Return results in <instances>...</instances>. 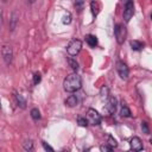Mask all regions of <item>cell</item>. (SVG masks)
I'll return each instance as SVG.
<instances>
[{
    "label": "cell",
    "instance_id": "19",
    "mask_svg": "<svg viewBox=\"0 0 152 152\" xmlns=\"http://www.w3.org/2000/svg\"><path fill=\"white\" fill-rule=\"evenodd\" d=\"M23 147H24L25 151H32L33 150V142H32V140L31 139L25 140V142L23 144Z\"/></svg>",
    "mask_w": 152,
    "mask_h": 152
},
{
    "label": "cell",
    "instance_id": "10",
    "mask_svg": "<svg viewBox=\"0 0 152 152\" xmlns=\"http://www.w3.org/2000/svg\"><path fill=\"white\" fill-rule=\"evenodd\" d=\"M86 42L90 48H95L97 45V38L94 34H87L86 36Z\"/></svg>",
    "mask_w": 152,
    "mask_h": 152
},
{
    "label": "cell",
    "instance_id": "9",
    "mask_svg": "<svg viewBox=\"0 0 152 152\" xmlns=\"http://www.w3.org/2000/svg\"><path fill=\"white\" fill-rule=\"evenodd\" d=\"M129 147L131 150L138 152V151H141L142 150V141L139 137H133L131 140H129Z\"/></svg>",
    "mask_w": 152,
    "mask_h": 152
},
{
    "label": "cell",
    "instance_id": "3",
    "mask_svg": "<svg viewBox=\"0 0 152 152\" xmlns=\"http://www.w3.org/2000/svg\"><path fill=\"white\" fill-rule=\"evenodd\" d=\"M81 49H82V42L80 39H72L66 46V52L69 56L75 57L80 53Z\"/></svg>",
    "mask_w": 152,
    "mask_h": 152
},
{
    "label": "cell",
    "instance_id": "12",
    "mask_svg": "<svg viewBox=\"0 0 152 152\" xmlns=\"http://www.w3.org/2000/svg\"><path fill=\"white\" fill-rule=\"evenodd\" d=\"M65 104L68 107H75L77 104V97L75 95H69L65 100Z\"/></svg>",
    "mask_w": 152,
    "mask_h": 152
},
{
    "label": "cell",
    "instance_id": "6",
    "mask_svg": "<svg viewBox=\"0 0 152 152\" xmlns=\"http://www.w3.org/2000/svg\"><path fill=\"white\" fill-rule=\"evenodd\" d=\"M134 14V5H133V1L132 0H127L126 4H125V7H124V20L126 23H128L131 20V18L133 17Z\"/></svg>",
    "mask_w": 152,
    "mask_h": 152
},
{
    "label": "cell",
    "instance_id": "22",
    "mask_svg": "<svg viewBox=\"0 0 152 152\" xmlns=\"http://www.w3.org/2000/svg\"><path fill=\"white\" fill-rule=\"evenodd\" d=\"M63 24H66V25H69L70 23H71V14L69 13V12H66L65 14H64V17H63Z\"/></svg>",
    "mask_w": 152,
    "mask_h": 152
},
{
    "label": "cell",
    "instance_id": "15",
    "mask_svg": "<svg viewBox=\"0 0 152 152\" xmlns=\"http://www.w3.org/2000/svg\"><path fill=\"white\" fill-rule=\"evenodd\" d=\"M17 21H18V14H17V12H13L12 13V18H11V31H13L15 28Z\"/></svg>",
    "mask_w": 152,
    "mask_h": 152
},
{
    "label": "cell",
    "instance_id": "26",
    "mask_svg": "<svg viewBox=\"0 0 152 152\" xmlns=\"http://www.w3.org/2000/svg\"><path fill=\"white\" fill-rule=\"evenodd\" d=\"M100 150H101V151H104V152H107V151H112L113 148H112L109 145H101V146H100Z\"/></svg>",
    "mask_w": 152,
    "mask_h": 152
},
{
    "label": "cell",
    "instance_id": "20",
    "mask_svg": "<svg viewBox=\"0 0 152 152\" xmlns=\"http://www.w3.org/2000/svg\"><path fill=\"white\" fill-rule=\"evenodd\" d=\"M68 62H69V64H70V66H71V69L72 70H77L78 69V63H77V61L75 59V58H72L71 56H70V58L68 59Z\"/></svg>",
    "mask_w": 152,
    "mask_h": 152
},
{
    "label": "cell",
    "instance_id": "13",
    "mask_svg": "<svg viewBox=\"0 0 152 152\" xmlns=\"http://www.w3.org/2000/svg\"><path fill=\"white\" fill-rule=\"evenodd\" d=\"M120 114H121V116H124V118H129V116L132 115L129 108H128L124 102H122V104H121V112H120Z\"/></svg>",
    "mask_w": 152,
    "mask_h": 152
},
{
    "label": "cell",
    "instance_id": "17",
    "mask_svg": "<svg viewBox=\"0 0 152 152\" xmlns=\"http://www.w3.org/2000/svg\"><path fill=\"white\" fill-rule=\"evenodd\" d=\"M15 99H17L18 104H19L21 108H25V107H26V101H25V99H24L20 94H17V95H15Z\"/></svg>",
    "mask_w": 152,
    "mask_h": 152
},
{
    "label": "cell",
    "instance_id": "28",
    "mask_svg": "<svg viewBox=\"0 0 152 152\" xmlns=\"http://www.w3.org/2000/svg\"><path fill=\"white\" fill-rule=\"evenodd\" d=\"M1 23H2V12L0 10V27H1Z\"/></svg>",
    "mask_w": 152,
    "mask_h": 152
},
{
    "label": "cell",
    "instance_id": "5",
    "mask_svg": "<svg viewBox=\"0 0 152 152\" xmlns=\"http://www.w3.org/2000/svg\"><path fill=\"white\" fill-rule=\"evenodd\" d=\"M1 56H2V59L4 62L10 65L13 61V50H12V46L8 45V44H4L1 46Z\"/></svg>",
    "mask_w": 152,
    "mask_h": 152
},
{
    "label": "cell",
    "instance_id": "24",
    "mask_svg": "<svg viewBox=\"0 0 152 152\" xmlns=\"http://www.w3.org/2000/svg\"><path fill=\"white\" fill-rule=\"evenodd\" d=\"M77 122H78V125L82 126V127H87V126L89 125L86 118H78V119H77Z\"/></svg>",
    "mask_w": 152,
    "mask_h": 152
},
{
    "label": "cell",
    "instance_id": "25",
    "mask_svg": "<svg viewBox=\"0 0 152 152\" xmlns=\"http://www.w3.org/2000/svg\"><path fill=\"white\" fill-rule=\"evenodd\" d=\"M42 77H40V74L39 72H34L33 74V84H38L40 82Z\"/></svg>",
    "mask_w": 152,
    "mask_h": 152
},
{
    "label": "cell",
    "instance_id": "1",
    "mask_svg": "<svg viewBox=\"0 0 152 152\" xmlns=\"http://www.w3.org/2000/svg\"><path fill=\"white\" fill-rule=\"evenodd\" d=\"M81 87H82V80H81V76L76 72L68 75L63 81V88L68 93H75L80 90Z\"/></svg>",
    "mask_w": 152,
    "mask_h": 152
},
{
    "label": "cell",
    "instance_id": "23",
    "mask_svg": "<svg viewBox=\"0 0 152 152\" xmlns=\"http://www.w3.org/2000/svg\"><path fill=\"white\" fill-rule=\"evenodd\" d=\"M141 129H142V133H145V134H150L148 124H147L146 121H142V122H141Z\"/></svg>",
    "mask_w": 152,
    "mask_h": 152
},
{
    "label": "cell",
    "instance_id": "27",
    "mask_svg": "<svg viewBox=\"0 0 152 152\" xmlns=\"http://www.w3.org/2000/svg\"><path fill=\"white\" fill-rule=\"evenodd\" d=\"M42 144H43V147H44L45 150H49V151H51V152L53 151V148H52L51 146H49V145H48V144H46L45 141H42Z\"/></svg>",
    "mask_w": 152,
    "mask_h": 152
},
{
    "label": "cell",
    "instance_id": "14",
    "mask_svg": "<svg viewBox=\"0 0 152 152\" xmlns=\"http://www.w3.org/2000/svg\"><path fill=\"white\" fill-rule=\"evenodd\" d=\"M90 8H91L93 15L96 17V15L99 14V12H100V5H99V2H97V1H93V2L90 4Z\"/></svg>",
    "mask_w": 152,
    "mask_h": 152
},
{
    "label": "cell",
    "instance_id": "4",
    "mask_svg": "<svg viewBox=\"0 0 152 152\" xmlns=\"http://www.w3.org/2000/svg\"><path fill=\"white\" fill-rule=\"evenodd\" d=\"M114 34H115L118 44H124V42L126 40V37H127V31H126L125 25L124 24H116L114 27Z\"/></svg>",
    "mask_w": 152,
    "mask_h": 152
},
{
    "label": "cell",
    "instance_id": "16",
    "mask_svg": "<svg viewBox=\"0 0 152 152\" xmlns=\"http://www.w3.org/2000/svg\"><path fill=\"white\" fill-rule=\"evenodd\" d=\"M84 4H86V0H75V2H74V5H75V8H76L78 12H81V11L83 10V7H84Z\"/></svg>",
    "mask_w": 152,
    "mask_h": 152
},
{
    "label": "cell",
    "instance_id": "7",
    "mask_svg": "<svg viewBox=\"0 0 152 152\" xmlns=\"http://www.w3.org/2000/svg\"><path fill=\"white\" fill-rule=\"evenodd\" d=\"M116 71L120 76V78L122 80H127L128 78V75H129V69L127 66V64L122 61H118L116 62Z\"/></svg>",
    "mask_w": 152,
    "mask_h": 152
},
{
    "label": "cell",
    "instance_id": "18",
    "mask_svg": "<svg viewBox=\"0 0 152 152\" xmlns=\"http://www.w3.org/2000/svg\"><path fill=\"white\" fill-rule=\"evenodd\" d=\"M30 113H31V118L33 120H39L40 119V112L38 110V108H32Z\"/></svg>",
    "mask_w": 152,
    "mask_h": 152
},
{
    "label": "cell",
    "instance_id": "11",
    "mask_svg": "<svg viewBox=\"0 0 152 152\" xmlns=\"http://www.w3.org/2000/svg\"><path fill=\"white\" fill-rule=\"evenodd\" d=\"M129 45H131L132 50H134V51H139L144 48V43H141L140 40H131Z\"/></svg>",
    "mask_w": 152,
    "mask_h": 152
},
{
    "label": "cell",
    "instance_id": "29",
    "mask_svg": "<svg viewBox=\"0 0 152 152\" xmlns=\"http://www.w3.org/2000/svg\"><path fill=\"white\" fill-rule=\"evenodd\" d=\"M27 1H28V4H33L36 0H27Z\"/></svg>",
    "mask_w": 152,
    "mask_h": 152
},
{
    "label": "cell",
    "instance_id": "21",
    "mask_svg": "<svg viewBox=\"0 0 152 152\" xmlns=\"http://www.w3.org/2000/svg\"><path fill=\"white\" fill-rule=\"evenodd\" d=\"M107 145H109L112 148H114V147H116L118 146V142H116V140L112 137V135H108V139H107Z\"/></svg>",
    "mask_w": 152,
    "mask_h": 152
},
{
    "label": "cell",
    "instance_id": "2",
    "mask_svg": "<svg viewBox=\"0 0 152 152\" xmlns=\"http://www.w3.org/2000/svg\"><path fill=\"white\" fill-rule=\"evenodd\" d=\"M86 119H87V121H88L89 125H94V126H95V125H100V124H101L102 116H101V114H100L97 110H95L94 108H89V109L87 110Z\"/></svg>",
    "mask_w": 152,
    "mask_h": 152
},
{
    "label": "cell",
    "instance_id": "8",
    "mask_svg": "<svg viewBox=\"0 0 152 152\" xmlns=\"http://www.w3.org/2000/svg\"><path fill=\"white\" fill-rule=\"evenodd\" d=\"M116 103L118 102H116V99L114 96H108L107 102H106V106H104L103 109H106V112L108 114H113L115 112V109H116Z\"/></svg>",
    "mask_w": 152,
    "mask_h": 152
},
{
    "label": "cell",
    "instance_id": "30",
    "mask_svg": "<svg viewBox=\"0 0 152 152\" xmlns=\"http://www.w3.org/2000/svg\"><path fill=\"white\" fill-rule=\"evenodd\" d=\"M4 1H7V0H4Z\"/></svg>",
    "mask_w": 152,
    "mask_h": 152
}]
</instances>
